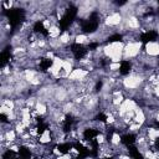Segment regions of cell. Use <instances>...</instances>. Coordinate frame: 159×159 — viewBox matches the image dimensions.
<instances>
[{
	"mask_svg": "<svg viewBox=\"0 0 159 159\" xmlns=\"http://www.w3.org/2000/svg\"><path fill=\"white\" fill-rule=\"evenodd\" d=\"M5 15L7 16L11 27H15L24 20L25 12L22 9H9V10H5Z\"/></svg>",
	"mask_w": 159,
	"mask_h": 159,
	"instance_id": "1",
	"label": "cell"
},
{
	"mask_svg": "<svg viewBox=\"0 0 159 159\" xmlns=\"http://www.w3.org/2000/svg\"><path fill=\"white\" fill-rule=\"evenodd\" d=\"M76 15H77V7H75V6H70V7L66 10V12L63 14V16L61 17L60 22H58L60 27H61L62 30H66V29L73 22Z\"/></svg>",
	"mask_w": 159,
	"mask_h": 159,
	"instance_id": "2",
	"label": "cell"
},
{
	"mask_svg": "<svg viewBox=\"0 0 159 159\" xmlns=\"http://www.w3.org/2000/svg\"><path fill=\"white\" fill-rule=\"evenodd\" d=\"M97 27H98V15L97 12H92L89 19L82 24V31L84 34H91V32H94Z\"/></svg>",
	"mask_w": 159,
	"mask_h": 159,
	"instance_id": "3",
	"label": "cell"
},
{
	"mask_svg": "<svg viewBox=\"0 0 159 159\" xmlns=\"http://www.w3.org/2000/svg\"><path fill=\"white\" fill-rule=\"evenodd\" d=\"M71 51L73 52V55H75V57H76L77 60H81V58L84 57L86 53H87V50L84 48V46H82V45H80V43H73V45L71 46Z\"/></svg>",
	"mask_w": 159,
	"mask_h": 159,
	"instance_id": "4",
	"label": "cell"
},
{
	"mask_svg": "<svg viewBox=\"0 0 159 159\" xmlns=\"http://www.w3.org/2000/svg\"><path fill=\"white\" fill-rule=\"evenodd\" d=\"M157 37H158V34H157L155 31H148V32L142 34L140 41H142L143 43H147V42H150V41L157 40Z\"/></svg>",
	"mask_w": 159,
	"mask_h": 159,
	"instance_id": "5",
	"label": "cell"
},
{
	"mask_svg": "<svg viewBox=\"0 0 159 159\" xmlns=\"http://www.w3.org/2000/svg\"><path fill=\"white\" fill-rule=\"evenodd\" d=\"M98 135V130H96V129H92V128H88V129H86L84 132H83V137H84V139L86 140H93Z\"/></svg>",
	"mask_w": 159,
	"mask_h": 159,
	"instance_id": "6",
	"label": "cell"
},
{
	"mask_svg": "<svg viewBox=\"0 0 159 159\" xmlns=\"http://www.w3.org/2000/svg\"><path fill=\"white\" fill-rule=\"evenodd\" d=\"M10 58H11V55H10V52L7 51V48L4 50V51L1 52V55H0V67L2 68V67L9 62Z\"/></svg>",
	"mask_w": 159,
	"mask_h": 159,
	"instance_id": "7",
	"label": "cell"
},
{
	"mask_svg": "<svg viewBox=\"0 0 159 159\" xmlns=\"http://www.w3.org/2000/svg\"><path fill=\"white\" fill-rule=\"evenodd\" d=\"M120 142H122L124 145H127V147L133 145L134 142H135V135H133V134H125V135H123V137L120 138Z\"/></svg>",
	"mask_w": 159,
	"mask_h": 159,
	"instance_id": "8",
	"label": "cell"
},
{
	"mask_svg": "<svg viewBox=\"0 0 159 159\" xmlns=\"http://www.w3.org/2000/svg\"><path fill=\"white\" fill-rule=\"evenodd\" d=\"M128 152H129V155L132 157V159H143V155L139 153V150L134 145H129Z\"/></svg>",
	"mask_w": 159,
	"mask_h": 159,
	"instance_id": "9",
	"label": "cell"
},
{
	"mask_svg": "<svg viewBox=\"0 0 159 159\" xmlns=\"http://www.w3.org/2000/svg\"><path fill=\"white\" fill-rule=\"evenodd\" d=\"M34 31H35V32H41V34H43L45 36H47V35H48V31L45 29V26H43L42 21H37V22L34 25Z\"/></svg>",
	"mask_w": 159,
	"mask_h": 159,
	"instance_id": "10",
	"label": "cell"
},
{
	"mask_svg": "<svg viewBox=\"0 0 159 159\" xmlns=\"http://www.w3.org/2000/svg\"><path fill=\"white\" fill-rule=\"evenodd\" d=\"M129 71H130V63L128 61H122L120 62V67H119L120 75H128Z\"/></svg>",
	"mask_w": 159,
	"mask_h": 159,
	"instance_id": "11",
	"label": "cell"
},
{
	"mask_svg": "<svg viewBox=\"0 0 159 159\" xmlns=\"http://www.w3.org/2000/svg\"><path fill=\"white\" fill-rule=\"evenodd\" d=\"M72 145L76 148V150H77L80 154H88V155H91V152H89V150H88L86 147H83V145H82L80 142H76V143H73Z\"/></svg>",
	"mask_w": 159,
	"mask_h": 159,
	"instance_id": "12",
	"label": "cell"
},
{
	"mask_svg": "<svg viewBox=\"0 0 159 159\" xmlns=\"http://www.w3.org/2000/svg\"><path fill=\"white\" fill-rule=\"evenodd\" d=\"M72 147H73V145L70 144V143H63V144H58V145H57V150H58L60 153H62V154H67Z\"/></svg>",
	"mask_w": 159,
	"mask_h": 159,
	"instance_id": "13",
	"label": "cell"
},
{
	"mask_svg": "<svg viewBox=\"0 0 159 159\" xmlns=\"http://www.w3.org/2000/svg\"><path fill=\"white\" fill-rule=\"evenodd\" d=\"M52 66V60L50 58H42L41 62H40V68L41 71H46L47 68H50Z\"/></svg>",
	"mask_w": 159,
	"mask_h": 159,
	"instance_id": "14",
	"label": "cell"
},
{
	"mask_svg": "<svg viewBox=\"0 0 159 159\" xmlns=\"http://www.w3.org/2000/svg\"><path fill=\"white\" fill-rule=\"evenodd\" d=\"M73 123V119L71 116H66V119H65V123H63V132H68L71 129V125Z\"/></svg>",
	"mask_w": 159,
	"mask_h": 159,
	"instance_id": "15",
	"label": "cell"
},
{
	"mask_svg": "<svg viewBox=\"0 0 159 159\" xmlns=\"http://www.w3.org/2000/svg\"><path fill=\"white\" fill-rule=\"evenodd\" d=\"M19 155L21 157V158H24V159H29L30 158V150L26 148V147H20L19 148Z\"/></svg>",
	"mask_w": 159,
	"mask_h": 159,
	"instance_id": "16",
	"label": "cell"
},
{
	"mask_svg": "<svg viewBox=\"0 0 159 159\" xmlns=\"http://www.w3.org/2000/svg\"><path fill=\"white\" fill-rule=\"evenodd\" d=\"M122 35H119V34H114V35H112V36H109L108 39H107V42L108 43H113V42H120L122 41Z\"/></svg>",
	"mask_w": 159,
	"mask_h": 159,
	"instance_id": "17",
	"label": "cell"
},
{
	"mask_svg": "<svg viewBox=\"0 0 159 159\" xmlns=\"http://www.w3.org/2000/svg\"><path fill=\"white\" fill-rule=\"evenodd\" d=\"M16 153L14 150H6L2 155V159H16Z\"/></svg>",
	"mask_w": 159,
	"mask_h": 159,
	"instance_id": "18",
	"label": "cell"
},
{
	"mask_svg": "<svg viewBox=\"0 0 159 159\" xmlns=\"http://www.w3.org/2000/svg\"><path fill=\"white\" fill-rule=\"evenodd\" d=\"M40 124H39V127H37V133L41 135L46 129H47V124H45L43 122H39Z\"/></svg>",
	"mask_w": 159,
	"mask_h": 159,
	"instance_id": "19",
	"label": "cell"
},
{
	"mask_svg": "<svg viewBox=\"0 0 159 159\" xmlns=\"http://www.w3.org/2000/svg\"><path fill=\"white\" fill-rule=\"evenodd\" d=\"M96 119H97V120H99V122L106 123V120H107V116H106L104 113H98V114H97V117H96Z\"/></svg>",
	"mask_w": 159,
	"mask_h": 159,
	"instance_id": "20",
	"label": "cell"
},
{
	"mask_svg": "<svg viewBox=\"0 0 159 159\" xmlns=\"http://www.w3.org/2000/svg\"><path fill=\"white\" fill-rule=\"evenodd\" d=\"M97 46H98V43H97V42H92V43H89V45H88V48H89V50H94Z\"/></svg>",
	"mask_w": 159,
	"mask_h": 159,
	"instance_id": "21",
	"label": "cell"
},
{
	"mask_svg": "<svg viewBox=\"0 0 159 159\" xmlns=\"http://www.w3.org/2000/svg\"><path fill=\"white\" fill-rule=\"evenodd\" d=\"M86 157H88V154H78V157H76L73 159H84Z\"/></svg>",
	"mask_w": 159,
	"mask_h": 159,
	"instance_id": "22",
	"label": "cell"
},
{
	"mask_svg": "<svg viewBox=\"0 0 159 159\" xmlns=\"http://www.w3.org/2000/svg\"><path fill=\"white\" fill-rule=\"evenodd\" d=\"M0 119H1L4 123H7V119H6V116H5V114H0Z\"/></svg>",
	"mask_w": 159,
	"mask_h": 159,
	"instance_id": "23",
	"label": "cell"
},
{
	"mask_svg": "<svg viewBox=\"0 0 159 159\" xmlns=\"http://www.w3.org/2000/svg\"><path fill=\"white\" fill-rule=\"evenodd\" d=\"M101 87H102V82L99 81V82H97V84H96V89H97V91H99V89H101Z\"/></svg>",
	"mask_w": 159,
	"mask_h": 159,
	"instance_id": "24",
	"label": "cell"
},
{
	"mask_svg": "<svg viewBox=\"0 0 159 159\" xmlns=\"http://www.w3.org/2000/svg\"><path fill=\"white\" fill-rule=\"evenodd\" d=\"M155 148H157V149L159 150V138H158V139L155 140Z\"/></svg>",
	"mask_w": 159,
	"mask_h": 159,
	"instance_id": "25",
	"label": "cell"
},
{
	"mask_svg": "<svg viewBox=\"0 0 159 159\" xmlns=\"http://www.w3.org/2000/svg\"><path fill=\"white\" fill-rule=\"evenodd\" d=\"M16 159H24V158H21V157H20V158H16Z\"/></svg>",
	"mask_w": 159,
	"mask_h": 159,
	"instance_id": "26",
	"label": "cell"
},
{
	"mask_svg": "<svg viewBox=\"0 0 159 159\" xmlns=\"http://www.w3.org/2000/svg\"><path fill=\"white\" fill-rule=\"evenodd\" d=\"M104 159H112V158H104Z\"/></svg>",
	"mask_w": 159,
	"mask_h": 159,
	"instance_id": "27",
	"label": "cell"
},
{
	"mask_svg": "<svg viewBox=\"0 0 159 159\" xmlns=\"http://www.w3.org/2000/svg\"><path fill=\"white\" fill-rule=\"evenodd\" d=\"M158 15H159V9H158Z\"/></svg>",
	"mask_w": 159,
	"mask_h": 159,
	"instance_id": "28",
	"label": "cell"
}]
</instances>
